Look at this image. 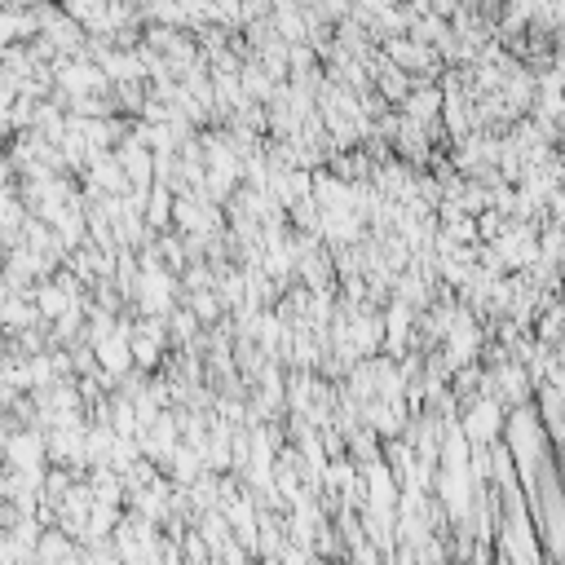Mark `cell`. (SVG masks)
Segmentation results:
<instances>
[{
  "mask_svg": "<svg viewBox=\"0 0 565 565\" xmlns=\"http://www.w3.org/2000/svg\"><path fill=\"white\" fill-rule=\"evenodd\" d=\"M499 424H504V407H495V398H482L473 411H468L464 433L477 437V442H490V437L499 433Z\"/></svg>",
  "mask_w": 565,
  "mask_h": 565,
  "instance_id": "1",
  "label": "cell"
}]
</instances>
